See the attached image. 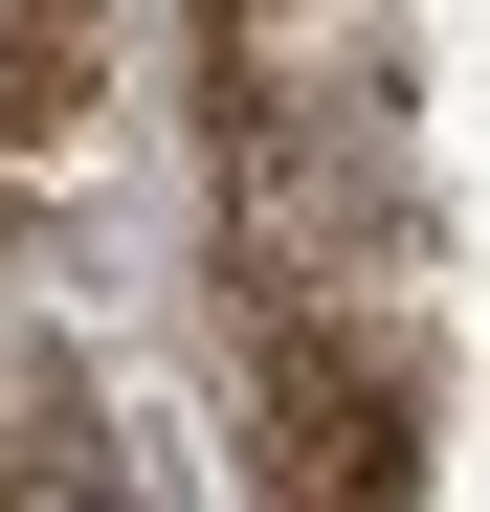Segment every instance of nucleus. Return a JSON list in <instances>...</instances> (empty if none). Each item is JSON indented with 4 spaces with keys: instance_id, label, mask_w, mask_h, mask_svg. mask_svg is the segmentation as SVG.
I'll return each mask as SVG.
<instances>
[{
    "instance_id": "nucleus-1",
    "label": "nucleus",
    "mask_w": 490,
    "mask_h": 512,
    "mask_svg": "<svg viewBox=\"0 0 490 512\" xmlns=\"http://www.w3.org/2000/svg\"><path fill=\"white\" fill-rule=\"evenodd\" d=\"M268 446L312 512H401V357H357L335 312H268Z\"/></svg>"
},
{
    "instance_id": "nucleus-2",
    "label": "nucleus",
    "mask_w": 490,
    "mask_h": 512,
    "mask_svg": "<svg viewBox=\"0 0 490 512\" xmlns=\"http://www.w3.org/2000/svg\"><path fill=\"white\" fill-rule=\"evenodd\" d=\"M245 245H268V268H312V290L379 245V156H357L335 112H290V90L245 112Z\"/></svg>"
},
{
    "instance_id": "nucleus-3",
    "label": "nucleus",
    "mask_w": 490,
    "mask_h": 512,
    "mask_svg": "<svg viewBox=\"0 0 490 512\" xmlns=\"http://www.w3.org/2000/svg\"><path fill=\"white\" fill-rule=\"evenodd\" d=\"M0 512H134V490H90V468H0Z\"/></svg>"
}]
</instances>
